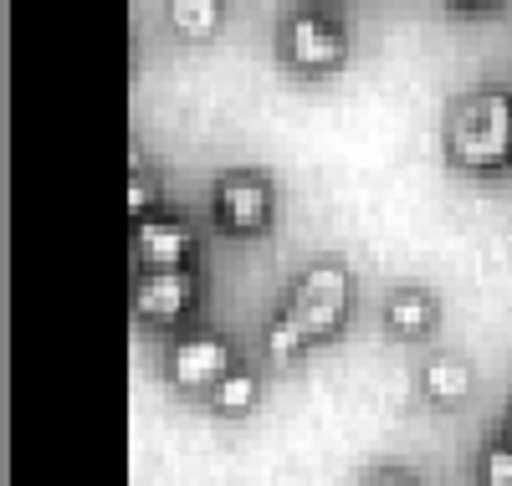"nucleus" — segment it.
Masks as SVG:
<instances>
[{"mask_svg": "<svg viewBox=\"0 0 512 486\" xmlns=\"http://www.w3.org/2000/svg\"><path fill=\"white\" fill-rule=\"evenodd\" d=\"M344 307H349V277L344 272H338V267L303 272V282H297V292H292L287 318L272 328V348L277 353H297L308 338L333 333L338 318H344Z\"/></svg>", "mask_w": 512, "mask_h": 486, "instance_id": "1", "label": "nucleus"}, {"mask_svg": "<svg viewBox=\"0 0 512 486\" xmlns=\"http://www.w3.org/2000/svg\"><path fill=\"white\" fill-rule=\"evenodd\" d=\"M451 149L461 164H502L512 154V98L482 93L451 123Z\"/></svg>", "mask_w": 512, "mask_h": 486, "instance_id": "2", "label": "nucleus"}, {"mask_svg": "<svg viewBox=\"0 0 512 486\" xmlns=\"http://www.w3.org/2000/svg\"><path fill=\"white\" fill-rule=\"evenodd\" d=\"M195 297V277L185 267H154L139 282V313L144 318H180Z\"/></svg>", "mask_w": 512, "mask_h": 486, "instance_id": "3", "label": "nucleus"}, {"mask_svg": "<svg viewBox=\"0 0 512 486\" xmlns=\"http://www.w3.org/2000/svg\"><path fill=\"white\" fill-rule=\"evenodd\" d=\"M169 369H175L180 384L200 389V384H221L226 369H231V348L221 338H185L175 348V359H169Z\"/></svg>", "mask_w": 512, "mask_h": 486, "instance_id": "4", "label": "nucleus"}, {"mask_svg": "<svg viewBox=\"0 0 512 486\" xmlns=\"http://www.w3.org/2000/svg\"><path fill=\"white\" fill-rule=\"evenodd\" d=\"M216 205H221V220H226V226L251 231V226H262V220H267L272 195H267V185H262V180H221Z\"/></svg>", "mask_w": 512, "mask_h": 486, "instance_id": "5", "label": "nucleus"}, {"mask_svg": "<svg viewBox=\"0 0 512 486\" xmlns=\"http://www.w3.org/2000/svg\"><path fill=\"white\" fill-rule=\"evenodd\" d=\"M287 41H292V57L303 67H328V62H338V52H344V36H338L323 16H297Z\"/></svg>", "mask_w": 512, "mask_h": 486, "instance_id": "6", "label": "nucleus"}, {"mask_svg": "<svg viewBox=\"0 0 512 486\" xmlns=\"http://www.w3.org/2000/svg\"><path fill=\"white\" fill-rule=\"evenodd\" d=\"M190 251V231L180 220H144L139 226V256L149 267H180Z\"/></svg>", "mask_w": 512, "mask_h": 486, "instance_id": "7", "label": "nucleus"}, {"mask_svg": "<svg viewBox=\"0 0 512 486\" xmlns=\"http://www.w3.org/2000/svg\"><path fill=\"white\" fill-rule=\"evenodd\" d=\"M169 16H175V26H180V31L205 36L210 26H216L221 6H216V0H169Z\"/></svg>", "mask_w": 512, "mask_h": 486, "instance_id": "8", "label": "nucleus"}, {"mask_svg": "<svg viewBox=\"0 0 512 486\" xmlns=\"http://www.w3.org/2000/svg\"><path fill=\"white\" fill-rule=\"evenodd\" d=\"M466 384H472V374H466L461 364H451V359H436L431 369H425V389L441 394V400H461Z\"/></svg>", "mask_w": 512, "mask_h": 486, "instance_id": "9", "label": "nucleus"}, {"mask_svg": "<svg viewBox=\"0 0 512 486\" xmlns=\"http://www.w3.org/2000/svg\"><path fill=\"white\" fill-rule=\"evenodd\" d=\"M390 323H395L400 333H420L425 323H431V302H425L420 292L395 297V302H390Z\"/></svg>", "mask_w": 512, "mask_h": 486, "instance_id": "10", "label": "nucleus"}, {"mask_svg": "<svg viewBox=\"0 0 512 486\" xmlns=\"http://www.w3.org/2000/svg\"><path fill=\"white\" fill-rule=\"evenodd\" d=\"M256 400V384L246 374H226L221 379V410H246Z\"/></svg>", "mask_w": 512, "mask_h": 486, "instance_id": "11", "label": "nucleus"}, {"mask_svg": "<svg viewBox=\"0 0 512 486\" xmlns=\"http://www.w3.org/2000/svg\"><path fill=\"white\" fill-rule=\"evenodd\" d=\"M487 486H512V446H497L487 456Z\"/></svg>", "mask_w": 512, "mask_h": 486, "instance_id": "12", "label": "nucleus"}, {"mask_svg": "<svg viewBox=\"0 0 512 486\" xmlns=\"http://www.w3.org/2000/svg\"><path fill=\"white\" fill-rule=\"evenodd\" d=\"M374 486H410V481H395V476H384V481H374Z\"/></svg>", "mask_w": 512, "mask_h": 486, "instance_id": "13", "label": "nucleus"}, {"mask_svg": "<svg viewBox=\"0 0 512 486\" xmlns=\"http://www.w3.org/2000/svg\"><path fill=\"white\" fill-rule=\"evenodd\" d=\"M466 6H477V0H466Z\"/></svg>", "mask_w": 512, "mask_h": 486, "instance_id": "14", "label": "nucleus"}]
</instances>
